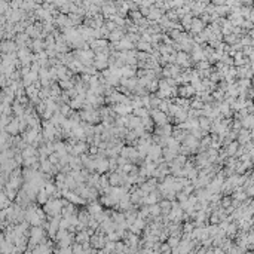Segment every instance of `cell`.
I'll return each instance as SVG.
<instances>
[{"instance_id":"6da1fadb","label":"cell","mask_w":254,"mask_h":254,"mask_svg":"<svg viewBox=\"0 0 254 254\" xmlns=\"http://www.w3.org/2000/svg\"><path fill=\"white\" fill-rule=\"evenodd\" d=\"M238 149V143L236 141H233V143H230V144H227V153H230V155H236V150Z\"/></svg>"}]
</instances>
